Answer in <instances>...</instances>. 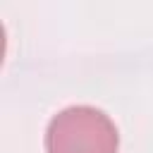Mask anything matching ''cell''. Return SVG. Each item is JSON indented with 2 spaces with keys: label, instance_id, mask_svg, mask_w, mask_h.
<instances>
[{
  "label": "cell",
  "instance_id": "1",
  "mask_svg": "<svg viewBox=\"0 0 153 153\" xmlns=\"http://www.w3.org/2000/svg\"><path fill=\"white\" fill-rule=\"evenodd\" d=\"M115 122L98 108L72 105L60 110L45 129L48 153H117Z\"/></svg>",
  "mask_w": 153,
  "mask_h": 153
}]
</instances>
